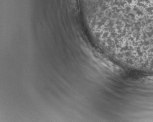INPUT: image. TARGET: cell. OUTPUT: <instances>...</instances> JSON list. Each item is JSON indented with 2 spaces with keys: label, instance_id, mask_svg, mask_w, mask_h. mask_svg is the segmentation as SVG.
Returning a JSON list of instances; mask_svg holds the SVG:
<instances>
[{
  "label": "cell",
  "instance_id": "1",
  "mask_svg": "<svg viewBox=\"0 0 153 122\" xmlns=\"http://www.w3.org/2000/svg\"><path fill=\"white\" fill-rule=\"evenodd\" d=\"M119 11L121 33L135 40L153 41V0H126Z\"/></svg>",
  "mask_w": 153,
  "mask_h": 122
}]
</instances>
